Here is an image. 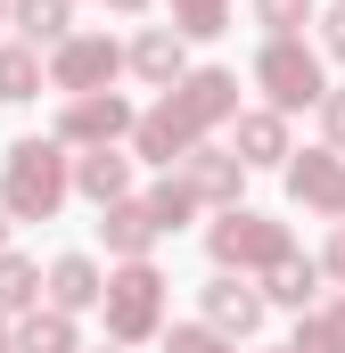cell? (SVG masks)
<instances>
[{
    "label": "cell",
    "mask_w": 345,
    "mask_h": 353,
    "mask_svg": "<svg viewBox=\"0 0 345 353\" xmlns=\"http://www.w3.org/2000/svg\"><path fill=\"white\" fill-rule=\"evenodd\" d=\"M263 74L279 83V99H313V66H304V58H288V50H279V58H263Z\"/></svg>",
    "instance_id": "cell-3"
},
{
    "label": "cell",
    "mask_w": 345,
    "mask_h": 353,
    "mask_svg": "<svg viewBox=\"0 0 345 353\" xmlns=\"http://www.w3.org/2000/svg\"><path fill=\"white\" fill-rule=\"evenodd\" d=\"M148 288H157L148 271H132V279H124V296H115V329H140V321L157 312V296H148Z\"/></svg>",
    "instance_id": "cell-2"
},
{
    "label": "cell",
    "mask_w": 345,
    "mask_h": 353,
    "mask_svg": "<svg viewBox=\"0 0 345 353\" xmlns=\"http://www.w3.org/2000/svg\"><path fill=\"white\" fill-rule=\"evenodd\" d=\"M214 312H222V321H239V329H247V321H255V296H239V288H222V296H214Z\"/></svg>",
    "instance_id": "cell-5"
},
{
    "label": "cell",
    "mask_w": 345,
    "mask_h": 353,
    "mask_svg": "<svg viewBox=\"0 0 345 353\" xmlns=\"http://www.w3.org/2000/svg\"><path fill=\"white\" fill-rule=\"evenodd\" d=\"M58 197V165H50V148H17V205L33 214V205H50Z\"/></svg>",
    "instance_id": "cell-1"
},
{
    "label": "cell",
    "mask_w": 345,
    "mask_h": 353,
    "mask_svg": "<svg viewBox=\"0 0 345 353\" xmlns=\"http://www.w3.org/2000/svg\"><path fill=\"white\" fill-rule=\"evenodd\" d=\"M181 353H214V345H206V337H181Z\"/></svg>",
    "instance_id": "cell-8"
},
{
    "label": "cell",
    "mask_w": 345,
    "mask_h": 353,
    "mask_svg": "<svg viewBox=\"0 0 345 353\" xmlns=\"http://www.w3.org/2000/svg\"><path fill=\"white\" fill-rule=\"evenodd\" d=\"M58 296L83 304V296H90V271H83V263H58Z\"/></svg>",
    "instance_id": "cell-6"
},
{
    "label": "cell",
    "mask_w": 345,
    "mask_h": 353,
    "mask_svg": "<svg viewBox=\"0 0 345 353\" xmlns=\"http://www.w3.org/2000/svg\"><path fill=\"white\" fill-rule=\"evenodd\" d=\"M25 25L33 33H58V0H25Z\"/></svg>",
    "instance_id": "cell-7"
},
{
    "label": "cell",
    "mask_w": 345,
    "mask_h": 353,
    "mask_svg": "<svg viewBox=\"0 0 345 353\" xmlns=\"http://www.w3.org/2000/svg\"><path fill=\"white\" fill-rule=\"evenodd\" d=\"M25 353H66V329H58V321H33V329H25Z\"/></svg>",
    "instance_id": "cell-4"
}]
</instances>
